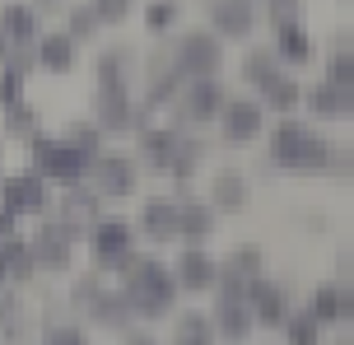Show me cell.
Segmentation results:
<instances>
[{"instance_id": "21", "label": "cell", "mask_w": 354, "mask_h": 345, "mask_svg": "<svg viewBox=\"0 0 354 345\" xmlns=\"http://www.w3.org/2000/svg\"><path fill=\"white\" fill-rule=\"evenodd\" d=\"M257 275H266V252L257 243H243V248H233L229 257H219V280H214V290H248Z\"/></svg>"}, {"instance_id": "33", "label": "cell", "mask_w": 354, "mask_h": 345, "mask_svg": "<svg viewBox=\"0 0 354 345\" xmlns=\"http://www.w3.org/2000/svg\"><path fill=\"white\" fill-rule=\"evenodd\" d=\"M284 66H280V56L270 52V47H248V52H243V84H248V89H261L266 80H270V75H280Z\"/></svg>"}, {"instance_id": "23", "label": "cell", "mask_w": 354, "mask_h": 345, "mask_svg": "<svg viewBox=\"0 0 354 345\" xmlns=\"http://www.w3.org/2000/svg\"><path fill=\"white\" fill-rule=\"evenodd\" d=\"M299 108L313 112V122H350L354 93H350V84H331V80H317L313 89H303V103H299Z\"/></svg>"}, {"instance_id": "26", "label": "cell", "mask_w": 354, "mask_h": 345, "mask_svg": "<svg viewBox=\"0 0 354 345\" xmlns=\"http://www.w3.org/2000/svg\"><path fill=\"white\" fill-rule=\"evenodd\" d=\"M205 201L214 205V215H243L252 205V182L238 168H219L205 187Z\"/></svg>"}, {"instance_id": "41", "label": "cell", "mask_w": 354, "mask_h": 345, "mask_svg": "<svg viewBox=\"0 0 354 345\" xmlns=\"http://www.w3.org/2000/svg\"><path fill=\"white\" fill-rule=\"evenodd\" d=\"M322 173H326V178H336V182H350V145H331V149H326Z\"/></svg>"}, {"instance_id": "44", "label": "cell", "mask_w": 354, "mask_h": 345, "mask_svg": "<svg viewBox=\"0 0 354 345\" xmlns=\"http://www.w3.org/2000/svg\"><path fill=\"white\" fill-rule=\"evenodd\" d=\"M340 5H350V0H340Z\"/></svg>"}, {"instance_id": "18", "label": "cell", "mask_w": 354, "mask_h": 345, "mask_svg": "<svg viewBox=\"0 0 354 345\" xmlns=\"http://www.w3.org/2000/svg\"><path fill=\"white\" fill-rule=\"evenodd\" d=\"M270 52L280 56L284 71H303V66H313V56H317V42L308 33V24L303 19H289V24H275L270 28Z\"/></svg>"}, {"instance_id": "27", "label": "cell", "mask_w": 354, "mask_h": 345, "mask_svg": "<svg viewBox=\"0 0 354 345\" xmlns=\"http://www.w3.org/2000/svg\"><path fill=\"white\" fill-rule=\"evenodd\" d=\"M80 313H84V327H107V331H122L126 322H136V317H131V304H126V294L122 290H107V285L93 294Z\"/></svg>"}, {"instance_id": "28", "label": "cell", "mask_w": 354, "mask_h": 345, "mask_svg": "<svg viewBox=\"0 0 354 345\" xmlns=\"http://www.w3.org/2000/svg\"><path fill=\"white\" fill-rule=\"evenodd\" d=\"M257 103H261L266 112H275V117H289V112H299V103H303V84L294 80V71H280L257 89Z\"/></svg>"}, {"instance_id": "8", "label": "cell", "mask_w": 354, "mask_h": 345, "mask_svg": "<svg viewBox=\"0 0 354 345\" xmlns=\"http://www.w3.org/2000/svg\"><path fill=\"white\" fill-rule=\"evenodd\" d=\"M140 178H145L140 159H136V154H122V149H98V154L88 159V173H84V182L107 201V205H112V201H131L140 192Z\"/></svg>"}, {"instance_id": "43", "label": "cell", "mask_w": 354, "mask_h": 345, "mask_svg": "<svg viewBox=\"0 0 354 345\" xmlns=\"http://www.w3.org/2000/svg\"><path fill=\"white\" fill-rule=\"evenodd\" d=\"M5 145H10V140H5V136H0V159H5Z\"/></svg>"}, {"instance_id": "7", "label": "cell", "mask_w": 354, "mask_h": 345, "mask_svg": "<svg viewBox=\"0 0 354 345\" xmlns=\"http://www.w3.org/2000/svg\"><path fill=\"white\" fill-rule=\"evenodd\" d=\"M224 98H229V89H224L219 75L182 80V84H177V98L168 103V122H173V127H214Z\"/></svg>"}, {"instance_id": "35", "label": "cell", "mask_w": 354, "mask_h": 345, "mask_svg": "<svg viewBox=\"0 0 354 345\" xmlns=\"http://www.w3.org/2000/svg\"><path fill=\"white\" fill-rule=\"evenodd\" d=\"M280 331H284V341H294V345H317L326 327H322L308 308H289V317L280 322Z\"/></svg>"}, {"instance_id": "4", "label": "cell", "mask_w": 354, "mask_h": 345, "mask_svg": "<svg viewBox=\"0 0 354 345\" xmlns=\"http://www.w3.org/2000/svg\"><path fill=\"white\" fill-rule=\"evenodd\" d=\"M28 238V248H33L37 257V271L42 275H75V266H80V238H84V229H75L71 219L61 215H37L33 234Z\"/></svg>"}, {"instance_id": "13", "label": "cell", "mask_w": 354, "mask_h": 345, "mask_svg": "<svg viewBox=\"0 0 354 345\" xmlns=\"http://www.w3.org/2000/svg\"><path fill=\"white\" fill-rule=\"evenodd\" d=\"M210 322H214V341H248L252 331H257L248 290H214Z\"/></svg>"}, {"instance_id": "1", "label": "cell", "mask_w": 354, "mask_h": 345, "mask_svg": "<svg viewBox=\"0 0 354 345\" xmlns=\"http://www.w3.org/2000/svg\"><path fill=\"white\" fill-rule=\"evenodd\" d=\"M117 290L126 294L131 304V317L136 322H168V313L177 308V280L168 271V261L159 252H136L117 271Z\"/></svg>"}, {"instance_id": "16", "label": "cell", "mask_w": 354, "mask_h": 345, "mask_svg": "<svg viewBox=\"0 0 354 345\" xmlns=\"http://www.w3.org/2000/svg\"><path fill=\"white\" fill-rule=\"evenodd\" d=\"M173 196H177V243H210L219 234L214 205L192 196V192H173Z\"/></svg>"}, {"instance_id": "40", "label": "cell", "mask_w": 354, "mask_h": 345, "mask_svg": "<svg viewBox=\"0 0 354 345\" xmlns=\"http://www.w3.org/2000/svg\"><path fill=\"white\" fill-rule=\"evenodd\" d=\"M19 98H28V75L0 66V108H10V103H19Z\"/></svg>"}, {"instance_id": "22", "label": "cell", "mask_w": 354, "mask_h": 345, "mask_svg": "<svg viewBox=\"0 0 354 345\" xmlns=\"http://www.w3.org/2000/svg\"><path fill=\"white\" fill-rule=\"evenodd\" d=\"M103 210H107V201L98 196L88 182H71V187H61V196H52V215L71 219L75 229H88Z\"/></svg>"}, {"instance_id": "6", "label": "cell", "mask_w": 354, "mask_h": 345, "mask_svg": "<svg viewBox=\"0 0 354 345\" xmlns=\"http://www.w3.org/2000/svg\"><path fill=\"white\" fill-rule=\"evenodd\" d=\"M163 42H168V61L182 80H201V75L224 71V37L214 28H173Z\"/></svg>"}, {"instance_id": "42", "label": "cell", "mask_w": 354, "mask_h": 345, "mask_svg": "<svg viewBox=\"0 0 354 345\" xmlns=\"http://www.w3.org/2000/svg\"><path fill=\"white\" fill-rule=\"evenodd\" d=\"M10 47H15V37H10V28H5V19H0V61L10 56Z\"/></svg>"}, {"instance_id": "29", "label": "cell", "mask_w": 354, "mask_h": 345, "mask_svg": "<svg viewBox=\"0 0 354 345\" xmlns=\"http://www.w3.org/2000/svg\"><path fill=\"white\" fill-rule=\"evenodd\" d=\"M0 19H5V28L15 42H37V33L47 28V15H37L28 0H5L0 5Z\"/></svg>"}, {"instance_id": "32", "label": "cell", "mask_w": 354, "mask_h": 345, "mask_svg": "<svg viewBox=\"0 0 354 345\" xmlns=\"http://www.w3.org/2000/svg\"><path fill=\"white\" fill-rule=\"evenodd\" d=\"M61 19H66V33L84 47V42H98V33H107L103 24H98V15H93V5L88 0H71L66 10H61Z\"/></svg>"}, {"instance_id": "5", "label": "cell", "mask_w": 354, "mask_h": 345, "mask_svg": "<svg viewBox=\"0 0 354 345\" xmlns=\"http://www.w3.org/2000/svg\"><path fill=\"white\" fill-rule=\"evenodd\" d=\"M24 159H28V168H33L37 178H47L52 187H71V182H84L88 159H93V154H84L80 145L61 140V136L37 131V136L24 140Z\"/></svg>"}, {"instance_id": "17", "label": "cell", "mask_w": 354, "mask_h": 345, "mask_svg": "<svg viewBox=\"0 0 354 345\" xmlns=\"http://www.w3.org/2000/svg\"><path fill=\"white\" fill-rule=\"evenodd\" d=\"M248 304H252L257 327H280L284 317H289V308H294V294H289L284 280H266V275H257V280L248 285Z\"/></svg>"}, {"instance_id": "34", "label": "cell", "mask_w": 354, "mask_h": 345, "mask_svg": "<svg viewBox=\"0 0 354 345\" xmlns=\"http://www.w3.org/2000/svg\"><path fill=\"white\" fill-rule=\"evenodd\" d=\"M173 28H182V0H145V33L168 37Z\"/></svg>"}, {"instance_id": "19", "label": "cell", "mask_w": 354, "mask_h": 345, "mask_svg": "<svg viewBox=\"0 0 354 345\" xmlns=\"http://www.w3.org/2000/svg\"><path fill=\"white\" fill-rule=\"evenodd\" d=\"M37 331L33 299L19 285H0V341H28Z\"/></svg>"}, {"instance_id": "36", "label": "cell", "mask_w": 354, "mask_h": 345, "mask_svg": "<svg viewBox=\"0 0 354 345\" xmlns=\"http://www.w3.org/2000/svg\"><path fill=\"white\" fill-rule=\"evenodd\" d=\"M61 140H71V145H80L84 154H98V149L107 145V136L98 127H93V117H80V122H66L61 127Z\"/></svg>"}, {"instance_id": "12", "label": "cell", "mask_w": 354, "mask_h": 345, "mask_svg": "<svg viewBox=\"0 0 354 345\" xmlns=\"http://www.w3.org/2000/svg\"><path fill=\"white\" fill-rule=\"evenodd\" d=\"M201 10H205V28L224 37V42H248L257 33V24H261V5L257 0H201Z\"/></svg>"}, {"instance_id": "38", "label": "cell", "mask_w": 354, "mask_h": 345, "mask_svg": "<svg viewBox=\"0 0 354 345\" xmlns=\"http://www.w3.org/2000/svg\"><path fill=\"white\" fill-rule=\"evenodd\" d=\"M88 5H93V15H98L103 28H122L136 15V0H88Z\"/></svg>"}, {"instance_id": "39", "label": "cell", "mask_w": 354, "mask_h": 345, "mask_svg": "<svg viewBox=\"0 0 354 345\" xmlns=\"http://www.w3.org/2000/svg\"><path fill=\"white\" fill-rule=\"evenodd\" d=\"M257 5H261L266 28H275V24H289V19H303V0H257Z\"/></svg>"}, {"instance_id": "14", "label": "cell", "mask_w": 354, "mask_h": 345, "mask_svg": "<svg viewBox=\"0 0 354 345\" xmlns=\"http://www.w3.org/2000/svg\"><path fill=\"white\" fill-rule=\"evenodd\" d=\"M131 224H136V234L149 248H173L177 243V196H145Z\"/></svg>"}, {"instance_id": "15", "label": "cell", "mask_w": 354, "mask_h": 345, "mask_svg": "<svg viewBox=\"0 0 354 345\" xmlns=\"http://www.w3.org/2000/svg\"><path fill=\"white\" fill-rule=\"evenodd\" d=\"M93 127L103 136L136 131V89H98L93 93Z\"/></svg>"}, {"instance_id": "20", "label": "cell", "mask_w": 354, "mask_h": 345, "mask_svg": "<svg viewBox=\"0 0 354 345\" xmlns=\"http://www.w3.org/2000/svg\"><path fill=\"white\" fill-rule=\"evenodd\" d=\"M33 52H37V71H47V75L80 71V42H75L66 28H42L37 42H33Z\"/></svg>"}, {"instance_id": "3", "label": "cell", "mask_w": 354, "mask_h": 345, "mask_svg": "<svg viewBox=\"0 0 354 345\" xmlns=\"http://www.w3.org/2000/svg\"><path fill=\"white\" fill-rule=\"evenodd\" d=\"M80 243L88 248V266H93L98 275H117L131 257L140 252V234H136V224H131L126 215H107V210L84 229Z\"/></svg>"}, {"instance_id": "30", "label": "cell", "mask_w": 354, "mask_h": 345, "mask_svg": "<svg viewBox=\"0 0 354 345\" xmlns=\"http://www.w3.org/2000/svg\"><path fill=\"white\" fill-rule=\"evenodd\" d=\"M42 131V112L28 103V98H19V103H10V108H0V136L5 140H28V136H37Z\"/></svg>"}, {"instance_id": "11", "label": "cell", "mask_w": 354, "mask_h": 345, "mask_svg": "<svg viewBox=\"0 0 354 345\" xmlns=\"http://www.w3.org/2000/svg\"><path fill=\"white\" fill-rule=\"evenodd\" d=\"M168 271L177 280V294H210L219 280V257L205 243H182V252L168 261Z\"/></svg>"}, {"instance_id": "37", "label": "cell", "mask_w": 354, "mask_h": 345, "mask_svg": "<svg viewBox=\"0 0 354 345\" xmlns=\"http://www.w3.org/2000/svg\"><path fill=\"white\" fill-rule=\"evenodd\" d=\"M322 80H331V84H354V52H350V37L340 33L336 37V52L326 56V75Z\"/></svg>"}, {"instance_id": "31", "label": "cell", "mask_w": 354, "mask_h": 345, "mask_svg": "<svg viewBox=\"0 0 354 345\" xmlns=\"http://www.w3.org/2000/svg\"><path fill=\"white\" fill-rule=\"evenodd\" d=\"M168 322H173L177 345H210L214 341V322H210V313H201V308H182V313L173 308Z\"/></svg>"}, {"instance_id": "25", "label": "cell", "mask_w": 354, "mask_h": 345, "mask_svg": "<svg viewBox=\"0 0 354 345\" xmlns=\"http://www.w3.org/2000/svg\"><path fill=\"white\" fill-rule=\"evenodd\" d=\"M93 71H98V89H136V80H140V56L136 47H103L98 61H93Z\"/></svg>"}, {"instance_id": "2", "label": "cell", "mask_w": 354, "mask_h": 345, "mask_svg": "<svg viewBox=\"0 0 354 345\" xmlns=\"http://www.w3.org/2000/svg\"><path fill=\"white\" fill-rule=\"evenodd\" d=\"M326 149H331V140L289 112V117H280V122L270 127L266 159L275 164V173H322V164H326Z\"/></svg>"}, {"instance_id": "9", "label": "cell", "mask_w": 354, "mask_h": 345, "mask_svg": "<svg viewBox=\"0 0 354 345\" xmlns=\"http://www.w3.org/2000/svg\"><path fill=\"white\" fill-rule=\"evenodd\" d=\"M52 182L37 178L33 168H24V173H10V178H0V205L5 210H15L19 219H37L52 210Z\"/></svg>"}, {"instance_id": "24", "label": "cell", "mask_w": 354, "mask_h": 345, "mask_svg": "<svg viewBox=\"0 0 354 345\" xmlns=\"http://www.w3.org/2000/svg\"><path fill=\"white\" fill-rule=\"evenodd\" d=\"M308 313L317 317L322 327H350L354 317V294H350V280H326L313 290V304Z\"/></svg>"}, {"instance_id": "10", "label": "cell", "mask_w": 354, "mask_h": 345, "mask_svg": "<svg viewBox=\"0 0 354 345\" xmlns=\"http://www.w3.org/2000/svg\"><path fill=\"white\" fill-rule=\"evenodd\" d=\"M214 127H219V140L229 149H243V145H257L266 131V108L257 98H224V108L214 117Z\"/></svg>"}]
</instances>
